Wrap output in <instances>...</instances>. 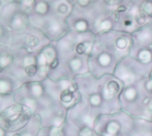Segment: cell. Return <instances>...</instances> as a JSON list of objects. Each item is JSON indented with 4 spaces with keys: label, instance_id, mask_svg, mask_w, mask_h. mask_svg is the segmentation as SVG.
Returning a JSON list of instances; mask_svg holds the SVG:
<instances>
[{
    "label": "cell",
    "instance_id": "6da1fadb",
    "mask_svg": "<svg viewBox=\"0 0 152 136\" xmlns=\"http://www.w3.org/2000/svg\"><path fill=\"white\" fill-rule=\"evenodd\" d=\"M61 99L62 102H71V100L73 99V94L71 93V91L69 90H65L61 93Z\"/></svg>",
    "mask_w": 152,
    "mask_h": 136
},
{
    "label": "cell",
    "instance_id": "7a4b0ae2",
    "mask_svg": "<svg viewBox=\"0 0 152 136\" xmlns=\"http://www.w3.org/2000/svg\"><path fill=\"white\" fill-rule=\"evenodd\" d=\"M108 90H109V92H110L111 94H117V93L118 92V90H119V86H118V84L117 82L111 81V82H110L109 85H108Z\"/></svg>",
    "mask_w": 152,
    "mask_h": 136
},
{
    "label": "cell",
    "instance_id": "3957f363",
    "mask_svg": "<svg viewBox=\"0 0 152 136\" xmlns=\"http://www.w3.org/2000/svg\"><path fill=\"white\" fill-rule=\"evenodd\" d=\"M37 67L36 65H34V64H30V65L27 66L26 69H25V72H26V74L28 77L35 76L36 73H37Z\"/></svg>",
    "mask_w": 152,
    "mask_h": 136
},
{
    "label": "cell",
    "instance_id": "277c9868",
    "mask_svg": "<svg viewBox=\"0 0 152 136\" xmlns=\"http://www.w3.org/2000/svg\"><path fill=\"white\" fill-rule=\"evenodd\" d=\"M39 44V39L36 37V36H29V37L28 38V45L31 47H35L36 45H37Z\"/></svg>",
    "mask_w": 152,
    "mask_h": 136
},
{
    "label": "cell",
    "instance_id": "5b68a950",
    "mask_svg": "<svg viewBox=\"0 0 152 136\" xmlns=\"http://www.w3.org/2000/svg\"><path fill=\"white\" fill-rule=\"evenodd\" d=\"M47 9H48V7H47V4L45 3L41 2L37 5V11L39 13H45L47 12Z\"/></svg>",
    "mask_w": 152,
    "mask_h": 136
},
{
    "label": "cell",
    "instance_id": "8992f818",
    "mask_svg": "<svg viewBox=\"0 0 152 136\" xmlns=\"http://www.w3.org/2000/svg\"><path fill=\"white\" fill-rule=\"evenodd\" d=\"M135 19H136L137 23H138V24H140V25L143 24V23L146 21L145 16H144V14H143L142 12H138V13H137V15H136V17H135Z\"/></svg>",
    "mask_w": 152,
    "mask_h": 136
},
{
    "label": "cell",
    "instance_id": "52a82bcc",
    "mask_svg": "<svg viewBox=\"0 0 152 136\" xmlns=\"http://www.w3.org/2000/svg\"><path fill=\"white\" fill-rule=\"evenodd\" d=\"M85 52H86L85 45H84L83 43L78 44V45H77V53L78 54H83V53H85Z\"/></svg>",
    "mask_w": 152,
    "mask_h": 136
},
{
    "label": "cell",
    "instance_id": "ba28073f",
    "mask_svg": "<svg viewBox=\"0 0 152 136\" xmlns=\"http://www.w3.org/2000/svg\"><path fill=\"white\" fill-rule=\"evenodd\" d=\"M57 10H58V12H61V13H66V12H68V6H67L65 4H60V5L58 6Z\"/></svg>",
    "mask_w": 152,
    "mask_h": 136
},
{
    "label": "cell",
    "instance_id": "9c48e42d",
    "mask_svg": "<svg viewBox=\"0 0 152 136\" xmlns=\"http://www.w3.org/2000/svg\"><path fill=\"white\" fill-rule=\"evenodd\" d=\"M144 11L149 13V14H152V3H147L146 5L144 6Z\"/></svg>",
    "mask_w": 152,
    "mask_h": 136
},
{
    "label": "cell",
    "instance_id": "30bf717a",
    "mask_svg": "<svg viewBox=\"0 0 152 136\" xmlns=\"http://www.w3.org/2000/svg\"><path fill=\"white\" fill-rule=\"evenodd\" d=\"M58 64H59V61H58L57 59H54V60L51 62L50 67H51V69H55V68H57Z\"/></svg>",
    "mask_w": 152,
    "mask_h": 136
},
{
    "label": "cell",
    "instance_id": "8fae6325",
    "mask_svg": "<svg viewBox=\"0 0 152 136\" xmlns=\"http://www.w3.org/2000/svg\"><path fill=\"white\" fill-rule=\"evenodd\" d=\"M90 0H77V3L81 5V6H86L89 4Z\"/></svg>",
    "mask_w": 152,
    "mask_h": 136
},
{
    "label": "cell",
    "instance_id": "7c38bea8",
    "mask_svg": "<svg viewBox=\"0 0 152 136\" xmlns=\"http://www.w3.org/2000/svg\"><path fill=\"white\" fill-rule=\"evenodd\" d=\"M125 10H126V7H124V6L119 7V8L118 9V12H120V11H121V12H123V11H125Z\"/></svg>",
    "mask_w": 152,
    "mask_h": 136
},
{
    "label": "cell",
    "instance_id": "4fadbf2b",
    "mask_svg": "<svg viewBox=\"0 0 152 136\" xmlns=\"http://www.w3.org/2000/svg\"><path fill=\"white\" fill-rule=\"evenodd\" d=\"M125 23H126V25H130V24H131V21H130V20H126Z\"/></svg>",
    "mask_w": 152,
    "mask_h": 136
},
{
    "label": "cell",
    "instance_id": "5bb4252c",
    "mask_svg": "<svg viewBox=\"0 0 152 136\" xmlns=\"http://www.w3.org/2000/svg\"><path fill=\"white\" fill-rule=\"evenodd\" d=\"M12 136H21V135H20V134H14Z\"/></svg>",
    "mask_w": 152,
    "mask_h": 136
}]
</instances>
